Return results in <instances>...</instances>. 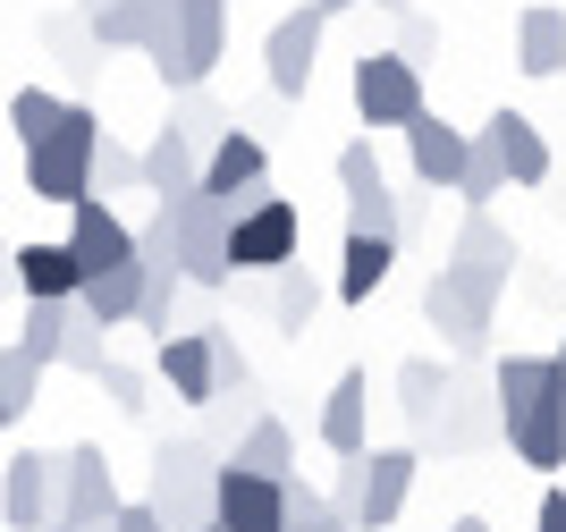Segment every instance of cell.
<instances>
[{
	"instance_id": "obj_1",
	"label": "cell",
	"mask_w": 566,
	"mask_h": 532,
	"mask_svg": "<svg viewBox=\"0 0 566 532\" xmlns=\"http://www.w3.org/2000/svg\"><path fill=\"white\" fill-rule=\"evenodd\" d=\"M491 406H499V440L516 448V465L558 473L566 465V372L549 355H507L491 372Z\"/></svg>"
},
{
	"instance_id": "obj_11",
	"label": "cell",
	"mask_w": 566,
	"mask_h": 532,
	"mask_svg": "<svg viewBox=\"0 0 566 532\" xmlns=\"http://www.w3.org/2000/svg\"><path fill=\"white\" fill-rule=\"evenodd\" d=\"M322 9H287L280 25H271V34H262V76H271V93H280V102H305L313 93V60H322Z\"/></svg>"
},
{
	"instance_id": "obj_4",
	"label": "cell",
	"mask_w": 566,
	"mask_h": 532,
	"mask_svg": "<svg viewBox=\"0 0 566 532\" xmlns=\"http://www.w3.org/2000/svg\"><path fill=\"white\" fill-rule=\"evenodd\" d=\"M305 254V211L287 195H245V211L229 220V279H271L280 262Z\"/></svg>"
},
{
	"instance_id": "obj_5",
	"label": "cell",
	"mask_w": 566,
	"mask_h": 532,
	"mask_svg": "<svg viewBox=\"0 0 566 532\" xmlns=\"http://www.w3.org/2000/svg\"><path fill=\"white\" fill-rule=\"evenodd\" d=\"M212 473H220V457H203L195 440L153 448V490H144V508L161 515V532H203L212 524Z\"/></svg>"
},
{
	"instance_id": "obj_51",
	"label": "cell",
	"mask_w": 566,
	"mask_h": 532,
	"mask_svg": "<svg viewBox=\"0 0 566 532\" xmlns=\"http://www.w3.org/2000/svg\"><path fill=\"white\" fill-rule=\"evenodd\" d=\"M203 532H212V524H203Z\"/></svg>"
},
{
	"instance_id": "obj_31",
	"label": "cell",
	"mask_w": 566,
	"mask_h": 532,
	"mask_svg": "<svg viewBox=\"0 0 566 532\" xmlns=\"http://www.w3.org/2000/svg\"><path fill=\"white\" fill-rule=\"evenodd\" d=\"M43 43L60 51V69H69L76 85H94V76H102V43H94V25L76 18V9H60V18H43Z\"/></svg>"
},
{
	"instance_id": "obj_24",
	"label": "cell",
	"mask_w": 566,
	"mask_h": 532,
	"mask_svg": "<svg viewBox=\"0 0 566 532\" xmlns=\"http://www.w3.org/2000/svg\"><path fill=\"white\" fill-rule=\"evenodd\" d=\"M220 465H237V473H262V482H287L296 473V431H287L280 415H254L245 431H237V448Z\"/></svg>"
},
{
	"instance_id": "obj_14",
	"label": "cell",
	"mask_w": 566,
	"mask_h": 532,
	"mask_svg": "<svg viewBox=\"0 0 566 532\" xmlns=\"http://www.w3.org/2000/svg\"><path fill=\"white\" fill-rule=\"evenodd\" d=\"M51 508H60V457L18 448V457L0 465V524L9 532H51Z\"/></svg>"
},
{
	"instance_id": "obj_27",
	"label": "cell",
	"mask_w": 566,
	"mask_h": 532,
	"mask_svg": "<svg viewBox=\"0 0 566 532\" xmlns=\"http://www.w3.org/2000/svg\"><path fill=\"white\" fill-rule=\"evenodd\" d=\"M440 389H449V364H440V355H406V364H398V415H406V431H415V448L431 440Z\"/></svg>"
},
{
	"instance_id": "obj_43",
	"label": "cell",
	"mask_w": 566,
	"mask_h": 532,
	"mask_svg": "<svg viewBox=\"0 0 566 532\" xmlns=\"http://www.w3.org/2000/svg\"><path fill=\"white\" fill-rule=\"evenodd\" d=\"M111 532H161V515L144 508V499H118V515H111Z\"/></svg>"
},
{
	"instance_id": "obj_8",
	"label": "cell",
	"mask_w": 566,
	"mask_h": 532,
	"mask_svg": "<svg viewBox=\"0 0 566 532\" xmlns=\"http://www.w3.org/2000/svg\"><path fill=\"white\" fill-rule=\"evenodd\" d=\"M440 457H482L499 448V406H491V372H449L440 389V415H431V440Z\"/></svg>"
},
{
	"instance_id": "obj_19",
	"label": "cell",
	"mask_w": 566,
	"mask_h": 532,
	"mask_svg": "<svg viewBox=\"0 0 566 532\" xmlns=\"http://www.w3.org/2000/svg\"><path fill=\"white\" fill-rule=\"evenodd\" d=\"M482 144H491V161H499L507 186H549V144L524 111H491L482 118Z\"/></svg>"
},
{
	"instance_id": "obj_47",
	"label": "cell",
	"mask_w": 566,
	"mask_h": 532,
	"mask_svg": "<svg viewBox=\"0 0 566 532\" xmlns=\"http://www.w3.org/2000/svg\"><path fill=\"white\" fill-rule=\"evenodd\" d=\"M373 9H389V18H406V9H415V0H373Z\"/></svg>"
},
{
	"instance_id": "obj_40",
	"label": "cell",
	"mask_w": 566,
	"mask_h": 532,
	"mask_svg": "<svg viewBox=\"0 0 566 532\" xmlns=\"http://www.w3.org/2000/svg\"><path fill=\"white\" fill-rule=\"evenodd\" d=\"M338 186H347V195H373V186H389V178H380V153H373V136L338 144Z\"/></svg>"
},
{
	"instance_id": "obj_42",
	"label": "cell",
	"mask_w": 566,
	"mask_h": 532,
	"mask_svg": "<svg viewBox=\"0 0 566 532\" xmlns=\"http://www.w3.org/2000/svg\"><path fill=\"white\" fill-rule=\"evenodd\" d=\"M431 51H440V25H431V18H415V9H406V18H398V60H406V69H423Z\"/></svg>"
},
{
	"instance_id": "obj_37",
	"label": "cell",
	"mask_w": 566,
	"mask_h": 532,
	"mask_svg": "<svg viewBox=\"0 0 566 532\" xmlns=\"http://www.w3.org/2000/svg\"><path fill=\"white\" fill-rule=\"evenodd\" d=\"M60 372H76V380H94L102 364H111V330H94L85 313H69V338H60V355H51Z\"/></svg>"
},
{
	"instance_id": "obj_6",
	"label": "cell",
	"mask_w": 566,
	"mask_h": 532,
	"mask_svg": "<svg viewBox=\"0 0 566 532\" xmlns=\"http://www.w3.org/2000/svg\"><path fill=\"white\" fill-rule=\"evenodd\" d=\"M229 43V0H169V43H161V85L169 93H203Z\"/></svg>"
},
{
	"instance_id": "obj_36",
	"label": "cell",
	"mask_w": 566,
	"mask_h": 532,
	"mask_svg": "<svg viewBox=\"0 0 566 532\" xmlns=\"http://www.w3.org/2000/svg\"><path fill=\"white\" fill-rule=\"evenodd\" d=\"M69 313H76V296H69V304H34V296H25V330H18V347L34 355L43 372H51V355H60V338H69Z\"/></svg>"
},
{
	"instance_id": "obj_49",
	"label": "cell",
	"mask_w": 566,
	"mask_h": 532,
	"mask_svg": "<svg viewBox=\"0 0 566 532\" xmlns=\"http://www.w3.org/2000/svg\"><path fill=\"white\" fill-rule=\"evenodd\" d=\"M549 364H558V372H566V338H558V355H549Z\"/></svg>"
},
{
	"instance_id": "obj_30",
	"label": "cell",
	"mask_w": 566,
	"mask_h": 532,
	"mask_svg": "<svg viewBox=\"0 0 566 532\" xmlns=\"http://www.w3.org/2000/svg\"><path fill=\"white\" fill-rule=\"evenodd\" d=\"M229 127H237V118H229V111H220L212 93H178V102H169V136L187 144L195 161H203V153H212V144H220V136H229Z\"/></svg>"
},
{
	"instance_id": "obj_2",
	"label": "cell",
	"mask_w": 566,
	"mask_h": 532,
	"mask_svg": "<svg viewBox=\"0 0 566 532\" xmlns=\"http://www.w3.org/2000/svg\"><path fill=\"white\" fill-rule=\"evenodd\" d=\"M153 211L169 220L178 279H187V288H203V296H212V288H229V220H237L229 195H203V186H195V195H169V204H153Z\"/></svg>"
},
{
	"instance_id": "obj_20",
	"label": "cell",
	"mask_w": 566,
	"mask_h": 532,
	"mask_svg": "<svg viewBox=\"0 0 566 532\" xmlns=\"http://www.w3.org/2000/svg\"><path fill=\"white\" fill-rule=\"evenodd\" d=\"M262 178H271V153H262V136H254V127H229V136L203 153V178H195V186H203V195H229V204L245 211V195H254Z\"/></svg>"
},
{
	"instance_id": "obj_32",
	"label": "cell",
	"mask_w": 566,
	"mask_h": 532,
	"mask_svg": "<svg viewBox=\"0 0 566 532\" xmlns=\"http://www.w3.org/2000/svg\"><path fill=\"white\" fill-rule=\"evenodd\" d=\"M34 397H43V364L25 347H0V431L34 415Z\"/></svg>"
},
{
	"instance_id": "obj_34",
	"label": "cell",
	"mask_w": 566,
	"mask_h": 532,
	"mask_svg": "<svg viewBox=\"0 0 566 532\" xmlns=\"http://www.w3.org/2000/svg\"><path fill=\"white\" fill-rule=\"evenodd\" d=\"M280 532H347V515H338L313 482H296V473H287V490H280Z\"/></svg>"
},
{
	"instance_id": "obj_13",
	"label": "cell",
	"mask_w": 566,
	"mask_h": 532,
	"mask_svg": "<svg viewBox=\"0 0 566 532\" xmlns=\"http://www.w3.org/2000/svg\"><path fill=\"white\" fill-rule=\"evenodd\" d=\"M423 448H364V490H355V532H389L415 499Z\"/></svg>"
},
{
	"instance_id": "obj_12",
	"label": "cell",
	"mask_w": 566,
	"mask_h": 532,
	"mask_svg": "<svg viewBox=\"0 0 566 532\" xmlns=\"http://www.w3.org/2000/svg\"><path fill=\"white\" fill-rule=\"evenodd\" d=\"M60 246H69V262H76V288L102 279V271H118V262H136V229H127L102 195L69 204V237H60Z\"/></svg>"
},
{
	"instance_id": "obj_26",
	"label": "cell",
	"mask_w": 566,
	"mask_h": 532,
	"mask_svg": "<svg viewBox=\"0 0 566 532\" xmlns=\"http://www.w3.org/2000/svg\"><path fill=\"white\" fill-rule=\"evenodd\" d=\"M195 178H203V161H195V153L169 136V127L136 153V186L153 195V204H169V195H195Z\"/></svg>"
},
{
	"instance_id": "obj_35",
	"label": "cell",
	"mask_w": 566,
	"mask_h": 532,
	"mask_svg": "<svg viewBox=\"0 0 566 532\" xmlns=\"http://www.w3.org/2000/svg\"><path fill=\"white\" fill-rule=\"evenodd\" d=\"M60 111H69V93H51V85H18V93H9V127H18V144H43L51 127H60Z\"/></svg>"
},
{
	"instance_id": "obj_18",
	"label": "cell",
	"mask_w": 566,
	"mask_h": 532,
	"mask_svg": "<svg viewBox=\"0 0 566 532\" xmlns=\"http://www.w3.org/2000/svg\"><path fill=\"white\" fill-rule=\"evenodd\" d=\"M280 490L287 482H262V473L220 465L212 473V532H280Z\"/></svg>"
},
{
	"instance_id": "obj_44",
	"label": "cell",
	"mask_w": 566,
	"mask_h": 532,
	"mask_svg": "<svg viewBox=\"0 0 566 532\" xmlns=\"http://www.w3.org/2000/svg\"><path fill=\"white\" fill-rule=\"evenodd\" d=\"M533 532H566V490H542V508H533Z\"/></svg>"
},
{
	"instance_id": "obj_41",
	"label": "cell",
	"mask_w": 566,
	"mask_h": 532,
	"mask_svg": "<svg viewBox=\"0 0 566 532\" xmlns=\"http://www.w3.org/2000/svg\"><path fill=\"white\" fill-rule=\"evenodd\" d=\"M94 380L111 389V406H118V415H144V406H153V397H144V372H136V364H118V355L94 372Z\"/></svg>"
},
{
	"instance_id": "obj_3",
	"label": "cell",
	"mask_w": 566,
	"mask_h": 532,
	"mask_svg": "<svg viewBox=\"0 0 566 532\" xmlns=\"http://www.w3.org/2000/svg\"><path fill=\"white\" fill-rule=\"evenodd\" d=\"M94 136H102V111L94 102H69L43 144H25V195H34V204H60V211L85 204V195H94V178H85Z\"/></svg>"
},
{
	"instance_id": "obj_48",
	"label": "cell",
	"mask_w": 566,
	"mask_h": 532,
	"mask_svg": "<svg viewBox=\"0 0 566 532\" xmlns=\"http://www.w3.org/2000/svg\"><path fill=\"white\" fill-rule=\"evenodd\" d=\"M94 9H111V0H76V18H94Z\"/></svg>"
},
{
	"instance_id": "obj_46",
	"label": "cell",
	"mask_w": 566,
	"mask_h": 532,
	"mask_svg": "<svg viewBox=\"0 0 566 532\" xmlns=\"http://www.w3.org/2000/svg\"><path fill=\"white\" fill-rule=\"evenodd\" d=\"M449 532H491V524H482V515H457V524Z\"/></svg>"
},
{
	"instance_id": "obj_10",
	"label": "cell",
	"mask_w": 566,
	"mask_h": 532,
	"mask_svg": "<svg viewBox=\"0 0 566 532\" xmlns=\"http://www.w3.org/2000/svg\"><path fill=\"white\" fill-rule=\"evenodd\" d=\"M347 93H355V118H364V127H406V118L423 111V69H406L398 51H364Z\"/></svg>"
},
{
	"instance_id": "obj_7",
	"label": "cell",
	"mask_w": 566,
	"mask_h": 532,
	"mask_svg": "<svg viewBox=\"0 0 566 532\" xmlns=\"http://www.w3.org/2000/svg\"><path fill=\"white\" fill-rule=\"evenodd\" d=\"M491 313H499V296H491V288H473V279H457L449 262L423 279V322L449 338L457 364H473V355L491 347Z\"/></svg>"
},
{
	"instance_id": "obj_25",
	"label": "cell",
	"mask_w": 566,
	"mask_h": 532,
	"mask_svg": "<svg viewBox=\"0 0 566 532\" xmlns=\"http://www.w3.org/2000/svg\"><path fill=\"white\" fill-rule=\"evenodd\" d=\"M9 262H18V288H25L34 304H69V296H76V262H69V246H60V237H25Z\"/></svg>"
},
{
	"instance_id": "obj_50",
	"label": "cell",
	"mask_w": 566,
	"mask_h": 532,
	"mask_svg": "<svg viewBox=\"0 0 566 532\" xmlns=\"http://www.w3.org/2000/svg\"><path fill=\"white\" fill-rule=\"evenodd\" d=\"M0 262H9V237H0Z\"/></svg>"
},
{
	"instance_id": "obj_29",
	"label": "cell",
	"mask_w": 566,
	"mask_h": 532,
	"mask_svg": "<svg viewBox=\"0 0 566 532\" xmlns=\"http://www.w3.org/2000/svg\"><path fill=\"white\" fill-rule=\"evenodd\" d=\"M389 271H398V246H389V237H355V229H347V262H338V296H347V304H373V288H380Z\"/></svg>"
},
{
	"instance_id": "obj_33",
	"label": "cell",
	"mask_w": 566,
	"mask_h": 532,
	"mask_svg": "<svg viewBox=\"0 0 566 532\" xmlns=\"http://www.w3.org/2000/svg\"><path fill=\"white\" fill-rule=\"evenodd\" d=\"M254 415H262V406H254V389L212 397V406H203V431H195V448H203V457H229V448H237V431H245Z\"/></svg>"
},
{
	"instance_id": "obj_23",
	"label": "cell",
	"mask_w": 566,
	"mask_h": 532,
	"mask_svg": "<svg viewBox=\"0 0 566 532\" xmlns=\"http://www.w3.org/2000/svg\"><path fill=\"white\" fill-rule=\"evenodd\" d=\"M322 296H331V288H322V279L305 271V254H296V262H280V271L262 279V304H271L280 338H305V330L322 322Z\"/></svg>"
},
{
	"instance_id": "obj_38",
	"label": "cell",
	"mask_w": 566,
	"mask_h": 532,
	"mask_svg": "<svg viewBox=\"0 0 566 532\" xmlns=\"http://www.w3.org/2000/svg\"><path fill=\"white\" fill-rule=\"evenodd\" d=\"M85 178H94L102 204H111V195H144V186H136V153H127V144H111V127L94 136V161H85Z\"/></svg>"
},
{
	"instance_id": "obj_39",
	"label": "cell",
	"mask_w": 566,
	"mask_h": 532,
	"mask_svg": "<svg viewBox=\"0 0 566 532\" xmlns=\"http://www.w3.org/2000/svg\"><path fill=\"white\" fill-rule=\"evenodd\" d=\"M203 338H212V380H220V397H237V389H254V364H245V347H237L220 322H203Z\"/></svg>"
},
{
	"instance_id": "obj_45",
	"label": "cell",
	"mask_w": 566,
	"mask_h": 532,
	"mask_svg": "<svg viewBox=\"0 0 566 532\" xmlns=\"http://www.w3.org/2000/svg\"><path fill=\"white\" fill-rule=\"evenodd\" d=\"M313 9H322V18H347V9H355V0H313Z\"/></svg>"
},
{
	"instance_id": "obj_17",
	"label": "cell",
	"mask_w": 566,
	"mask_h": 532,
	"mask_svg": "<svg viewBox=\"0 0 566 532\" xmlns=\"http://www.w3.org/2000/svg\"><path fill=\"white\" fill-rule=\"evenodd\" d=\"M449 271L473 279V288H491V296H507V271H516V237L499 229L491 211H465L449 237Z\"/></svg>"
},
{
	"instance_id": "obj_21",
	"label": "cell",
	"mask_w": 566,
	"mask_h": 532,
	"mask_svg": "<svg viewBox=\"0 0 566 532\" xmlns=\"http://www.w3.org/2000/svg\"><path fill=\"white\" fill-rule=\"evenodd\" d=\"M153 372H161L169 397H178V406H195V415L220 397V380H212V338H203V330H169L161 347H153Z\"/></svg>"
},
{
	"instance_id": "obj_28",
	"label": "cell",
	"mask_w": 566,
	"mask_h": 532,
	"mask_svg": "<svg viewBox=\"0 0 566 532\" xmlns=\"http://www.w3.org/2000/svg\"><path fill=\"white\" fill-rule=\"evenodd\" d=\"M516 69L524 76H558L566 69V9H524L516 18Z\"/></svg>"
},
{
	"instance_id": "obj_15",
	"label": "cell",
	"mask_w": 566,
	"mask_h": 532,
	"mask_svg": "<svg viewBox=\"0 0 566 532\" xmlns=\"http://www.w3.org/2000/svg\"><path fill=\"white\" fill-rule=\"evenodd\" d=\"M465 153H473V136H465V127H449L431 102L406 118V161H415V186H431V195H457V178H465Z\"/></svg>"
},
{
	"instance_id": "obj_22",
	"label": "cell",
	"mask_w": 566,
	"mask_h": 532,
	"mask_svg": "<svg viewBox=\"0 0 566 532\" xmlns=\"http://www.w3.org/2000/svg\"><path fill=\"white\" fill-rule=\"evenodd\" d=\"M94 43L102 51H144V60H161L169 43V0H111V9H94Z\"/></svg>"
},
{
	"instance_id": "obj_16",
	"label": "cell",
	"mask_w": 566,
	"mask_h": 532,
	"mask_svg": "<svg viewBox=\"0 0 566 532\" xmlns=\"http://www.w3.org/2000/svg\"><path fill=\"white\" fill-rule=\"evenodd\" d=\"M313 440L331 448V457H364L373 448V372H338L331 397H322V415H313Z\"/></svg>"
},
{
	"instance_id": "obj_9",
	"label": "cell",
	"mask_w": 566,
	"mask_h": 532,
	"mask_svg": "<svg viewBox=\"0 0 566 532\" xmlns=\"http://www.w3.org/2000/svg\"><path fill=\"white\" fill-rule=\"evenodd\" d=\"M118 515V473L94 440H76L60 457V508H51V532H102Z\"/></svg>"
}]
</instances>
